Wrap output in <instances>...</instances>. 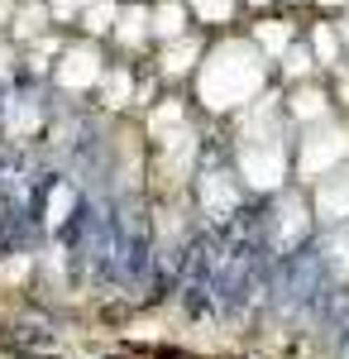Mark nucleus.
Wrapping results in <instances>:
<instances>
[{
  "label": "nucleus",
  "instance_id": "a211bd4d",
  "mask_svg": "<svg viewBox=\"0 0 349 359\" xmlns=\"http://www.w3.org/2000/svg\"><path fill=\"white\" fill-rule=\"evenodd\" d=\"M306 221H311V216H306V201H301V196H282V206H278V235H282V240H296V235L306 230Z\"/></svg>",
  "mask_w": 349,
  "mask_h": 359
},
{
  "label": "nucleus",
  "instance_id": "f257e3e1",
  "mask_svg": "<svg viewBox=\"0 0 349 359\" xmlns=\"http://www.w3.org/2000/svg\"><path fill=\"white\" fill-rule=\"evenodd\" d=\"M191 82H196V101L206 111H244L254 96H264L268 57L249 39H220L215 48L201 53Z\"/></svg>",
  "mask_w": 349,
  "mask_h": 359
},
{
  "label": "nucleus",
  "instance_id": "b1692460",
  "mask_svg": "<svg viewBox=\"0 0 349 359\" xmlns=\"http://www.w3.org/2000/svg\"><path fill=\"white\" fill-rule=\"evenodd\" d=\"M316 5H321V10H345L349 0H316Z\"/></svg>",
  "mask_w": 349,
  "mask_h": 359
},
{
  "label": "nucleus",
  "instance_id": "20e7f679",
  "mask_svg": "<svg viewBox=\"0 0 349 359\" xmlns=\"http://www.w3.org/2000/svg\"><path fill=\"white\" fill-rule=\"evenodd\" d=\"M101 48H96V39H86L81 34L77 43H62V53H57L53 62V82L62 86V91H91L96 86V77H101Z\"/></svg>",
  "mask_w": 349,
  "mask_h": 359
},
{
  "label": "nucleus",
  "instance_id": "0eeeda50",
  "mask_svg": "<svg viewBox=\"0 0 349 359\" xmlns=\"http://www.w3.org/2000/svg\"><path fill=\"white\" fill-rule=\"evenodd\" d=\"M201 53H206V39L201 34H177V39H167V43H158V77H191L196 72V62H201Z\"/></svg>",
  "mask_w": 349,
  "mask_h": 359
},
{
  "label": "nucleus",
  "instance_id": "f8f14e48",
  "mask_svg": "<svg viewBox=\"0 0 349 359\" xmlns=\"http://www.w3.org/2000/svg\"><path fill=\"white\" fill-rule=\"evenodd\" d=\"M235 201H240V192H235V182H230V172H206L201 177V206H206V216H215V221H225L230 211H235Z\"/></svg>",
  "mask_w": 349,
  "mask_h": 359
},
{
  "label": "nucleus",
  "instance_id": "39448f33",
  "mask_svg": "<svg viewBox=\"0 0 349 359\" xmlns=\"http://www.w3.org/2000/svg\"><path fill=\"white\" fill-rule=\"evenodd\" d=\"M191 111L182 96H163V101H153V111H149V135H153V144H158V154H167V149H182V144H191Z\"/></svg>",
  "mask_w": 349,
  "mask_h": 359
},
{
  "label": "nucleus",
  "instance_id": "aec40b11",
  "mask_svg": "<svg viewBox=\"0 0 349 359\" xmlns=\"http://www.w3.org/2000/svg\"><path fill=\"white\" fill-rule=\"evenodd\" d=\"M67 206H72V187H57L53 192V206H48V221H62V216H67Z\"/></svg>",
  "mask_w": 349,
  "mask_h": 359
},
{
  "label": "nucleus",
  "instance_id": "393cba45",
  "mask_svg": "<svg viewBox=\"0 0 349 359\" xmlns=\"http://www.w3.org/2000/svg\"><path fill=\"white\" fill-rule=\"evenodd\" d=\"M287 5H301V0H287Z\"/></svg>",
  "mask_w": 349,
  "mask_h": 359
},
{
  "label": "nucleus",
  "instance_id": "412c9836",
  "mask_svg": "<svg viewBox=\"0 0 349 359\" xmlns=\"http://www.w3.org/2000/svg\"><path fill=\"white\" fill-rule=\"evenodd\" d=\"M330 101L349 106V72H345V67H335V91H330Z\"/></svg>",
  "mask_w": 349,
  "mask_h": 359
},
{
  "label": "nucleus",
  "instance_id": "423d86ee",
  "mask_svg": "<svg viewBox=\"0 0 349 359\" xmlns=\"http://www.w3.org/2000/svg\"><path fill=\"white\" fill-rule=\"evenodd\" d=\"M106 39L120 53H139L144 43H153V34H149V0H120V15H115Z\"/></svg>",
  "mask_w": 349,
  "mask_h": 359
},
{
  "label": "nucleus",
  "instance_id": "6e6552de",
  "mask_svg": "<svg viewBox=\"0 0 349 359\" xmlns=\"http://www.w3.org/2000/svg\"><path fill=\"white\" fill-rule=\"evenodd\" d=\"M135 86H139V72L130 62H115V67H101V77H96V91H101V106L106 111H125L130 101H135Z\"/></svg>",
  "mask_w": 349,
  "mask_h": 359
},
{
  "label": "nucleus",
  "instance_id": "5701e85b",
  "mask_svg": "<svg viewBox=\"0 0 349 359\" xmlns=\"http://www.w3.org/2000/svg\"><path fill=\"white\" fill-rule=\"evenodd\" d=\"M335 29H340V43H345V48H349V5H345V20H340V25H335Z\"/></svg>",
  "mask_w": 349,
  "mask_h": 359
},
{
  "label": "nucleus",
  "instance_id": "4be33fe9",
  "mask_svg": "<svg viewBox=\"0 0 349 359\" xmlns=\"http://www.w3.org/2000/svg\"><path fill=\"white\" fill-rule=\"evenodd\" d=\"M278 0H240V10H254V15H268Z\"/></svg>",
  "mask_w": 349,
  "mask_h": 359
},
{
  "label": "nucleus",
  "instance_id": "7ed1b4c3",
  "mask_svg": "<svg viewBox=\"0 0 349 359\" xmlns=\"http://www.w3.org/2000/svg\"><path fill=\"white\" fill-rule=\"evenodd\" d=\"M240 172L249 177V187L268 192L287 177V154H282V135H259L240 139Z\"/></svg>",
  "mask_w": 349,
  "mask_h": 359
},
{
  "label": "nucleus",
  "instance_id": "f3484780",
  "mask_svg": "<svg viewBox=\"0 0 349 359\" xmlns=\"http://www.w3.org/2000/svg\"><path fill=\"white\" fill-rule=\"evenodd\" d=\"M282 77H287V82H306V77H311V72H316V57H311V48H306V43H287V48H282Z\"/></svg>",
  "mask_w": 349,
  "mask_h": 359
},
{
  "label": "nucleus",
  "instance_id": "1a4fd4ad",
  "mask_svg": "<svg viewBox=\"0 0 349 359\" xmlns=\"http://www.w3.org/2000/svg\"><path fill=\"white\" fill-rule=\"evenodd\" d=\"M187 29H191L187 0H149V34H153V43H167V39L187 34Z\"/></svg>",
  "mask_w": 349,
  "mask_h": 359
},
{
  "label": "nucleus",
  "instance_id": "9d476101",
  "mask_svg": "<svg viewBox=\"0 0 349 359\" xmlns=\"http://www.w3.org/2000/svg\"><path fill=\"white\" fill-rule=\"evenodd\" d=\"M292 39H296V25H292V20H282V15H259L254 29H249V43H254L264 57H278Z\"/></svg>",
  "mask_w": 349,
  "mask_h": 359
},
{
  "label": "nucleus",
  "instance_id": "dca6fc26",
  "mask_svg": "<svg viewBox=\"0 0 349 359\" xmlns=\"http://www.w3.org/2000/svg\"><path fill=\"white\" fill-rule=\"evenodd\" d=\"M187 10H191V20H196V25L225 29V25H235V15H240V0H187Z\"/></svg>",
  "mask_w": 349,
  "mask_h": 359
},
{
  "label": "nucleus",
  "instance_id": "4468645a",
  "mask_svg": "<svg viewBox=\"0 0 349 359\" xmlns=\"http://www.w3.org/2000/svg\"><path fill=\"white\" fill-rule=\"evenodd\" d=\"M306 48L316 57V67H340V53H345V43H340V29L335 25H311L306 29Z\"/></svg>",
  "mask_w": 349,
  "mask_h": 359
},
{
  "label": "nucleus",
  "instance_id": "6ab92c4d",
  "mask_svg": "<svg viewBox=\"0 0 349 359\" xmlns=\"http://www.w3.org/2000/svg\"><path fill=\"white\" fill-rule=\"evenodd\" d=\"M330 264H335L340 273H349V235H335V240H330Z\"/></svg>",
  "mask_w": 349,
  "mask_h": 359
},
{
  "label": "nucleus",
  "instance_id": "ddd939ff",
  "mask_svg": "<svg viewBox=\"0 0 349 359\" xmlns=\"http://www.w3.org/2000/svg\"><path fill=\"white\" fill-rule=\"evenodd\" d=\"M287 115L292 120H306V125H316L330 115V91H321L316 82H296L292 96H287Z\"/></svg>",
  "mask_w": 349,
  "mask_h": 359
},
{
  "label": "nucleus",
  "instance_id": "2eb2a0df",
  "mask_svg": "<svg viewBox=\"0 0 349 359\" xmlns=\"http://www.w3.org/2000/svg\"><path fill=\"white\" fill-rule=\"evenodd\" d=\"M115 15H120V0H86L77 15V29L86 39H106L110 25H115Z\"/></svg>",
  "mask_w": 349,
  "mask_h": 359
},
{
  "label": "nucleus",
  "instance_id": "f03ea898",
  "mask_svg": "<svg viewBox=\"0 0 349 359\" xmlns=\"http://www.w3.org/2000/svg\"><path fill=\"white\" fill-rule=\"evenodd\" d=\"M349 158V125L340 120H316L306 139H301V149H296V172L301 177H325V172H335V168Z\"/></svg>",
  "mask_w": 349,
  "mask_h": 359
},
{
  "label": "nucleus",
  "instance_id": "9b49d317",
  "mask_svg": "<svg viewBox=\"0 0 349 359\" xmlns=\"http://www.w3.org/2000/svg\"><path fill=\"white\" fill-rule=\"evenodd\" d=\"M321 187H316V216H325V221H340V216H349V172H325V177H316Z\"/></svg>",
  "mask_w": 349,
  "mask_h": 359
}]
</instances>
